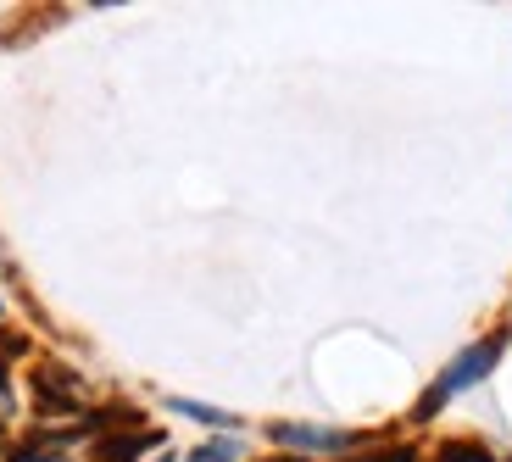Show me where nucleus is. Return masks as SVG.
Instances as JSON below:
<instances>
[{
	"mask_svg": "<svg viewBox=\"0 0 512 462\" xmlns=\"http://www.w3.org/2000/svg\"><path fill=\"white\" fill-rule=\"evenodd\" d=\"M507 340H512V329H496V334H485L479 346H468V351H462V357L451 362L446 373H440L435 385H429V396H423L418 407H412V418H418V424H429V418H435V412L446 407L451 396H462V390H474L479 379H485V373L501 362V351H507Z\"/></svg>",
	"mask_w": 512,
	"mask_h": 462,
	"instance_id": "nucleus-1",
	"label": "nucleus"
},
{
	"mask_svg": "<svg viewBox=\"0 0 512 462\" xmlns=\"http://www.w3.org/2000/svg\"><path fill=\"white\" fill-rule=\"evenodd\" d=\"M34 407L39 418H78L90 407V385L67 362H39L34 368Z\"/></svg>",
	"mask_w": 512,
	"mask_h": 462,
	"instance_id": "nucleus-2",
	"label": "nucleus"
},
{
	"mask_svg": "<svg viewBox=\"0 0 512 462\" xmlns=\"http://www.w3.org/2000/svg\"><path fill=\"white\" fill-rule=\"evenodd\" d=\"M273 440L290 451H318V457H340V451L362 446V435H351V429H312V424H273Z\"/></svg>",
	"mask_w": 512,
	"mask_h": 462,
	"instance_id": "nucleus-3",
	"label": "nucleus"
},
{
	"mask_svg": "<svg viewBox=\"0 0 512 462\" xmlns=\"http://www.w3.org/2000/svg\"><path fill=\"white\" fill-rule=\"evenodd\" d=\"M156 429H123V435H101L95 440V462H134L140 451L156 446Z\"/></svg>",
	"mask_w": 512,
	"mask_h": 462,
	"instance_id": "nucleus-4",
	"label": "nucleus"
},
{
	"mask_svg": "<svg viewBox=\"0 0 512 462\" xmlns=\"http://www.w3.org/2000/svg\"><path fill=\"white\" fill-rule=\"evenodd\" d=\"M167 407L184 412V418H195V424H218V429H229V424H234V412H218V407H206V401H184V396H173Z\"/></svg>",
	"mask_w": 512,
	"mask_h": 462,
	"instance_id": "nucleus-5",
	"label": "nucleus"
},
{
	"mask_svg": "<svg viewBox=\"0 0 512 462\" xmlns=\"http://www.w3.org/2000/svg\"><path fill=\"white\" fill-rule=\"evenodd\" d=\"M190 462H240V440H234V435L206 440V446H195V451H190Z\"/></svg>",
	"mask_w": 512,
	"mask_h": 462,
	"instance_id": "nucleus-6",
	"label": "nucleus"
},
{
	"mask_svg": "<svg viewBox=\"0 0 512 462\" xmlns=\"http://www.w3.org/2000/svg\"><path fill=\"white\" fill-rule=\"evenodd\" d=\"M435 462H496V457H490L479 440H446V446L435 451Z\"/></svg>",
	"mask_w": 512,
	"mask_h": 462,
	"instance_id": "nucleus-7",
	"label": "nucleus"
},
{
	"mask_svg": "<svg viewBox=\"0 0 512 462\" xmlns=\"http://www.w3.org/2000/svg\"><path fill=\"white\" fill-rule=\"evenodd\" d=\"M340 462H418V451L412 446H384V451H373V457H340Z\"/></svg>",
	"mask_w": 512,
	"mask_h": 462,
	"instance_id": "nucleus-8",
	"label": "nucleus"
},
{
	"mask_svg": "<svg viewBox=\"0 0 512 462\" xmlns=\"http://www.w3.org/2000/svg\"><path fill=\"white\" fill-rule=\"evenodd\" d=\"M12 385H6V362H0V424H6V418H12Z\"/></svg>",
	"mask_w": 512,
	"mask_h": 462,
	"instance_id": "nucleus-9",
	"label": "nucleus"
},
{
	"mask_svg": "<svg viewBox=\"0 0 512 462\" xmlns=\"http://www.w3.org/2000/svg\"><path fill=\"white\" fill-rule=\"evenodd\" d=\"M0 323H6V307H0Z\"/></svg>",
	"mask_w": 512,
	"mask_h": 462,
	"instance_id": "nucleus-10",
	"label": "nucleus"
},
{
	"mask_svg": "<svg viewBox=\"0 0 512 462\" xmlns=\"http://www.w3.org/2000/svg\"><path fill=\"white\" fill-rule=\"evenodd\" d=\"M156 462H167V457H156Z\"/></svg>",
	"mask_w": 512,
	"mask_h": 462,
	"instance_id": "nucleus-11",
	"label": "nucleus"
}]
</instances>
